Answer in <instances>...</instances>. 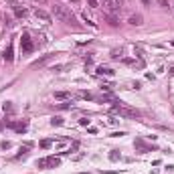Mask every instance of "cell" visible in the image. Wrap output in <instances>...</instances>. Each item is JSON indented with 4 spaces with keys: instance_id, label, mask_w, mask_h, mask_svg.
Returning a JSON list of instances; mask_svg holds the SVG:
<instances>
[{
    "instance_id": "obj_1",
    "label": "cell",
    "mask_w": 174,
    "mask_h": 174,
    "mask_svg": "<svg viewBox=\"0 0 174 174\" xmlns=\"http://www.w3.org/2000/svg\"><path fill=\"white\" fill-rule=\"evenodd\" d=\"M53 16H55V18H59L61 22L69 24V26H79V24H77V18H75V14L71 12V8H69V6L55 4V6H53Z\"/></svg>"
},
{
    "instance_id": "obj_2",
    "label": "cell",
    "mask_w": 174,
    "mask_h": 174,
    "mask_svg": "<svg viewBox=\"0 0 174 174\" xmlns=\"http://www.w3.org/2000/svg\"><path fill=\"white\" fill-rule=\"evenodd\" d=\"M113 113H117L121 117H128V120L140 117V111L138 109H132V107H126V105H113Z\"/></svg>"
},
{
    "instance_id": "obj_3",
    "label": "cell",
    "mask_w": 174,
    "mask_h": 174,
    "mask_svg": "<svg viewBox=\"0 0 174 174\" xmlns=\"http://www.w3.org/2000/svg\"><path fill=\"white\" fill-rule=\"evenodd\" d=\"M103 8L107 14H120L124 8V0H103Z\"/></svg>"
},
{
    "instance_id": "obj_4",
    "label": "cell",
    "mask_w": 174,
    "mask_h": 174,
    "mask_svg": "<svg viewBox=\"0 0 174 174\" xmlns=\"http://www.w3.org/2000/svg\"><path fill=\"white\" fill-rule=\"evenodd\" d=\"M61 162H59V158H41L37 160V166L39 168H55V166H59Z\"/></svg>"
},
{
    "instance_id": "obj_5",
    "label": "cell",
    "mask_w": 174,
    "mask_h": 174,
    "mask_svg": "<svg viewBox=\"0 0 174 174\" xmlns=\"http://www.w3.org/2000/svg\"><path fill=\"white\" fill-rule=\"evenodd\" d=\"M20 47H22L24 53H30V51H33V41H30L29 34H24V37H22V41H20Z\"/></svg>"
},
{
    "instance_id": "obj_6",
    "label": "cell",
    "mask_w": 174,
    "mask_h": 174,
    "mask_svg": "<svg viewBox=\"0 0 174 174\" xmlns=\"http://www.w3.org/2000/svg\"><path fill=\"white\" fill-rule=\"evenodd\" d=\"M34 14L39 16L41 20H45V22H49V20H51V14H49V12H45L43 8H37V10H34Z\"/></svg>"
},
{
    "instance_id": "obj_7",
    "label": "cell",
    "mask_w": 174,
    "mask_h": 174,
    "mask_svg": "<svg viewBox=\"0 0 174 174\" xmlns=\"http://www.w3.org/2000/svg\"><path fill=\"white\" fill-rule=\"evenodd\" d=\"M128 22H130V24H134V26H140V24L144 22V18H142V14H132Z\"/></svg>"
},
{
    "instance_id": "obj_8",
    "label": "cell",
    "mask_w": 174,
    "mask_h": 174,
    "mask_svg": "<svg viewBox=\"0 0 174 174\" xmlns=\"http://www.w3.org/2000/svg\"><path fill=\"white\" fill-rule=\"evenodd\" d=\"M49 59H53V55H45L43 59H39V61H34V63H33V67H41V65H45V63H47Z\"/></svg>"
},
{
    "instance_id": "obj_9",
    "label": "cell",
    "mask_w": 174,
    "mask_h": 174,
    "mask_svg": "<svg viewBox=\"0 0 174 174\" xmlns=\"http://www.w3.org/2000/svg\"><path fill=\"white\" fill-rule=\"evenodd\" d=\"M55 99H71V93H67V91H55Z\"/></svg>"
},
{
    "instance_id": "obj_10",
    "label": "cell",
    "mask_w": 174,
    "mask_h": 174,
    "mask_svg": "<svg viewBox=\"0 0 174 174\" xmlns=\"http://www.w3.org/2000/svg\"><path fill=\"white\" fill-rule=\"evenodd\" d=\"M105 20L111 24V26H117V24H120V22H117V18H116V14H105Z\"/></svg>"
},
{
    "instance_id": "obj_11",
    "label": "cell",
    "mask_w": 174,
    "mask_h": 174,
    "mask_svg": "<svg viewBox=\"0 0 174 174\" xmlns=\"http://www.w3.org/2000/svg\"><path fill=\"white\" fill-rule=\"evenodd\" d=\"M4 59L6 61H12V45H8V49L4 51Z\"/></svg>"
},
{
    "instance_id": "obj_12",
    "label": "cell",
    "mask_w": 174,
    "mask_h": 174,
    "mask_svg": "<svg viewBox=\"0 0 174 174\" xmlns=\"http://www.w3.org/2000/svg\"><path fill=\"white\" fill-rule=\"evenodd\" d=\"M97 73H99V75H113V71L107 69V67H99V69H97Z\"/></svg>"
},
{
    "instance_id": "obj_13",
    "label": "cell",
    "mask_w": 174,
    "mask_h": 174,
    "mask_svg": "<svg viewBox=\"0 0 174 174\" xmlns=\"http://www.w3.org/2000/svg\"><path fill=\"white\" fill-rule=\"evenodd\" d=\"M51 124H53V126H63V117H61V116H55L53 120H51Z\"/></svg>"
},
{
    "instance_id": "obj_14",
    "label": "cell",
    "mask_w": 174,
    "mask_h": 174,
    "mask_svg": "<svg viewBox=\"0 0 174 174\" xmlns=\"http://www.w3.org/2000/svg\"><path fill=\"white\" fill-rule=\"evenodd\" d=\"M57 107H59V109H71V107H73V103H71V101H67V103H59Z\"/></svg>"
},
{
    "instance_id": "obj_15",
    "label": "cell",
    "mask_w": 174,
    "mask_h": 174,
    "mask_svg": "<svg viewBox=\"0 0 174 174\" xmlns=\"http://www.w3.org/2000/svg\"><path fill=\"white\" fill-rule=\"evenodd\" d=\"M14 12H16V16H24V14H26V10L18 8V6H14Z\"/></svg>"
},
{
    "instance_id": "obj_16",
    "label": "cell",
    "mask_w": 174,
    "mask_h": 174,
    "mask_svg": "<svg viewBox=\"0 0 174 174\" xmlns=\"http://www.w3.org/2000/svg\"><path fill=\"white\" fill-rule=\"evenodd\" d=\"M51 144H53V142H51V140H43V142H41V148H49V146H51Z\"/></svg>"
},
{
    "instance_id": "obj_17",
    "label": "cell",
    "mask_w": 174,
    "mask_h": 174,
    "mask_svg": "<svg viewBox=\"0 0 174 174\" xmlns=\"http://www.w3.org/2000/svg\"><path fill=\"white\" fill-rule=\"evenodd\" d=\"M87 4L91 6V8H97V0H87Z\"/></svg>"
},
{
    "instance_id": "obj_18",
    "label": "cell",
    "mask_w": 174,
    "mask_h": 174,
    "mask_svg": "<svg viewBox=\"0 0 174 174\" xmlns=\"http://www.w3.org/2000/svg\"><path fill=\"white\" fill-rule=\"evenodd\" d=\"M160 6H164V8H168V0H158Z\"/></svg>"
},
{
    "instance_id": "obj_19",
    "label": "cell",
    "mask_w": 174,
    "mask_h": 174,
    "mask_svg": "<svg viewBox=\"0 0 174 174\" xmlns=\"http://www.w3.org/2000/svg\"><path fill=\"white\" fill-rule=\"evenodd\" d=\"M81 95H83V97H85V99H91V97H93V95H91V93H89V91H83V93H81Z\"/></svg>"
},
{
    "instance_id": "obj_20",
    "label": "cell",
    "mask_w": 174,
    "mask_h": 174,
    "mask_svg": "<svg viewBox=\"0 0 174 174\" xmlns=\"http://www.w3.org/2000/svg\"><path fill=\"white\" fill-rule=\"evenodd\" d=\"M4 111H12V105H10V103H4Z\"/></svg>"
},
{
    "instance_id": "obj_21",
    "label": "cell",
    "mask_w": 174,
    "mask_h": 174,
    "mask_svg": "<svg viewBox=\"0 0 174 174\" xmlns=\"http://www.w3.org/2000/svg\"><path fill=\"white\" fill-rule=\"evenodd\" d=\"M34 2H39V4H45V2H47V0H34Z\"/></svg>"
},
{
    "instance_id": "obj_22",
    "label": "cell",
    "mask_w": 174,
    "mask_h": 174,
    "mask_svg": "<svg viewBox=\"0 0 174 174\" xmlns=\"http://www.w3.org/2000/svg\"><path fill=\"white\" fill-rule=\"evenodd\" d=\"M142 2H144V4H150V0H142Z\"/></svg>"
},
{
    "instance_id": "obj_23",
    "label": "cell",
    "mask_w": 174,
    "mask_h": 174,
    "mask_svg": "<svg viewBox=\"0 0 174 174\" xmlns=\"http://www.w3.org/2000/svg\"><path fill=\"white\" fill-rule=\"evenodd\" d=\"M172 111H174V109H172Z\"/></svg>"
}]
</instances>
